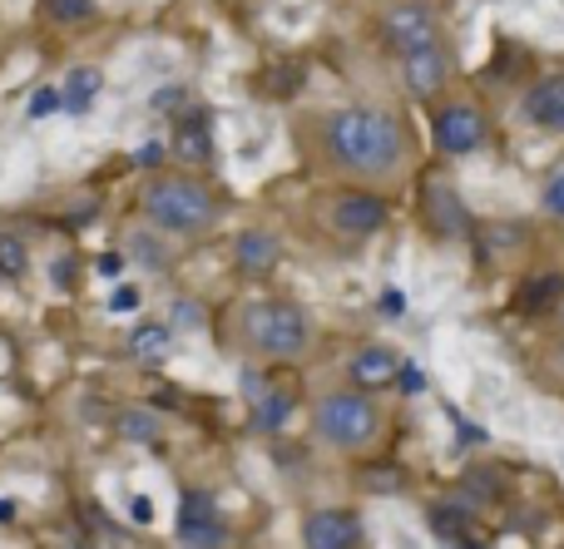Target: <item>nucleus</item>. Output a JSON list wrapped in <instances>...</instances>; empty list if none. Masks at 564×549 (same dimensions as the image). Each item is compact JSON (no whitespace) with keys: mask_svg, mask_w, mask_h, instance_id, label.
<instances>
[{"mask_svg":"<svg viewBox=\"0 0 564 549\" xmlns=\"http://www.w3.org/2000/svg\"><path fill=\"white\" fill-rule=\"evenodd\" d=\"M322 134H327V154L337 158V168H347V174H367V178L391 174V168L401 164V154H406V134H401L397 114H387V109H377V105L337 109V114H327Z\"/></svg>","mask_w":564,"mask_h":549,"instance_id":"1","label":"nucleus"},{"mask_svg":"<svg viewBox=\"0 0 564 549\" xmlns=\"http://www.w3.org/2000/svg\"><path fill=\"white\" fill-rule=\"evenodd\" d=\"M144 218L154 228H164V233H204L218 218V198L198 178L169 174L144 188Z\"/></svg>","mask_w":564,"mask_h":549,"instance_id":"2","label":"nucleus"},{"mask_svg":"<svg viewBox=\"0 0 564 549\" xmlns=\"http://www.w3.org/2000/svg\"><path fill=\"white\" fill-rule=\"evenodd\" d=\"M248 342L258 347L263 356H302L307 347V312L297 303H253L243 317Z\"/></svg>","mask_w":564,"mask_h":549,"instance_id":"3","label":"nucleus"},{"mask_svg":"<svg viewBox=\"0 0 564 549\" xmlns=\"http://www.w3.org/2000/svg\"><path fill=\"white\" fill-rule=\"evenodd\" d=\"M312 426H317L322 441L341 446V451H357V446H367L377 436V406L361 392H332L317 402Z\"/></svg>","mask_w":564,"mask_h":549,"instance_id":"4","label":"nucleus"},{"mask_svg":"<svg viewBox=\"0 0 564 549\" xmlns=\"http://www.w3.org/2000/svg\"><path fill=\"white\" fill-rule=\"evenodd\" d=\"M381 45L391 50V55H416V50L436 45L441 40V20L431 6H421V0H397V6L381 10Z\"/></svg>","mask_w":564,"mask_h":549,"instance_id":"5","label":"nucleus"},{"mask_svg":"<svg viewBox=\"0 0 564 549\" xmlns=\"http://www.w3.org/2000/svg\"><path fill=\"white\" fill-rule=\"evenodd\" d=\"M178 540L188 549H224L228 545V525L218 515L214 495L208 491H188L178 505Z\"/></svg>","mask_w":564,"mask_h":549,"instance_id":"6","label":"nucleus"},{"mask_svg":"<svg viewBox=\"0 0 564 549\" xmlns=\"http://www.w3.org/2000/svg\"><path fill=\"white\" fill-rule=\"evenodd\" d=\"M327 218H332V228H337V233H347V238H371L377 228H387V198L367 194V188H347V194L332 198Z\"/></svg>","mask_w":564,"mask_h":549,"instance_id":"7","label":"nucleus"},{"mask_svg":"<svg viewBox=\"0 0 564 549\" xmlns=\"http://www.w3.org/2000/svg\"><path fill=\"white\" fill-rule=\"evenodd\" d=\"M431 139H436L441 154H470V149H480V139H486V114H480L476 105H466V99H456V105H446L436 114Z\"/></svg>","mask_w":564,"mask_h":549,"instance_id":"8","label":"nucleus"},{"mask_svg":"<svg viewBox=\"0 0 564 549\" xmlns=\"http://www.w3.org/2000/svg\"><path fill=\"white\" fill-rule=\"evenodd\" d=\"M401 85H406V95L411 99H436L441 89L451 85V55H446V45H426V50H416V55H406L401 59Z\"/></svg>","mask_w":564,"mask_h":549,"instance_id":"9","label":"nucleus"},{"mask_svg":"<svg viewBox=\"0 0 564 549\" xmlns=\"http://www.w3.org/2000/svg\"><path fill=\"white\" fill-rule=\"evenodd\" d=\"M302 545L307 549H357L361 545V520L351 510H317L302 525Z\"/></svg>","mask_w":564,"mask_h":549,"instance_id":"10","label":"nucleus"},{"mask_svg":"<svg viewBox=\"0 0 564 549\" xmlns=\"http://www.w3.org/2000/svg\"><path fill=\"white\" fill-rule=\"evenodd\" d=\"M525 119L545 134H564V75H545L540 85H530Z\"/></svg>","mask_w":564,"mask_h":549,"instance_id":"11","label":"nucleus"},{"mask_svg":"<svg viewBox=\"0 0 564 549\" xmlns=\"http://www.w3.org/2000/svg\"><path fill=\"white\" fill-rule=\"evenodd\" d=\"M174 154L184 158V164H214V129H208L204 114L178 119V129H174Z\"/></svg>","mask_w":564,"mask_h":549,"instance_id":"12","label":"nucleus"},{"mask_svg":"<svg viewBox=\"0 0 564 549\" xmlns=\"http://www.w3.org/2000/svg\"><path fill=\"white\" fill-rule=\"evenodd\" d=\"M234 257H238V267H243V273H273L282 248H278L273 233H258V228H253V233H243L234 243Z\"/></svg>","mask_w":564,"mask_h":549,"instance_id":"13","label":"nucleus"},{"mask_svg":"<svg viewBox=\"0 0 564 549\" xmlns=\"http://www.w3.org/2000/svg\"><path fill=\"white\" fill-rule=\"evenodd\" d=\"M397 352L391 347H361L357 356H351V382L357 386H387L391 376H397Z\"/></svg>","mask_w":564,"mask_h":549,"instance_id":"14","label":"nucleus"},{"mask_svg":"<svg viewBox=\"0 0 564 549\" xmlns=\"http://www.w3.org/2000/svg\"><path fill=\"white\" fill-rule=\"evenodd\" d=\"M99 85H105V75H99L95 65L69 69V75H65V89H59V105H65L69 114H85V109L99 99Z\"/></svg>","mask_w":564,"mask_h":549,"instance_id":"15","label":"nucleus"},{"mask_svg":"<svg viewBox=\"0 0 564 549\" xmlns=\"http://www.w3.org/2000/svg\"><path fill=\"white\" fill-rule=\"evenodd\" d=\"M169 347H174V327L169 322H139L134 332H129V352H134L139 362H159V356H169Z\"/></svg>","mask_w":564,"mask_h":549,"instance_id":"16","label":"nucleus"},{"mask_svg":"<svg viewBox=\"0 0 564 549\" xmlns=\"http://www.w3.org/2000/svg\"><path fill=\"white\" fill-rule=\"evenodd\" d=\"M426 213H431V223L441 228V233H466V208H460V198L451 194V188H431L426 194Z\"/></svg>","mask_w":564,"mask_h":549,"instance_id":"17","label":"nucleus"},{"mask_svg":"<svg viewBox=\"0 0 564 549\" xmlns=\"http://www.w3.org/2000/svg\"><path fill=\"white\" fill-rule=\"evenodd\" d=\"M115 431H119V441H129V446H149V441H159L164 426H159L154 411H119Z\"/></svg>","mask_w":564,"mask_h":549,"instance_id":"18","label":"nucleus"},{"mask_svg":"<svg viewBox=\"0 0 564 549\" xmlns=\"http://www.w3.org/2000/svg\"><path fill=\"white\" fill-rule=\"evenodd\" d=\"M560 293H564V277L560 273H545V277H535L530 287H520V312H545L550 303H560Z\"/></svg>","mask_w":564,"mask_h":549,"instance_id":"19","label":"nucleus"},{"mask_svg":"<svg viewBox=\"0 0 564 549\" xmlns=\"http://www.w3.org/2000/svg\"><path fill=\"white\" fill-rule=\"evenodd\" d=\"M288 411H292V396L288 392H263L253 402V426H258V431H278V426L288 421Z\"/></svg>","mask_w":564,"mask_h":549,"instance_id":"20","label":"nucleus"},{"mask_svg":"<svg viewBox=\"0 0 564 549\" xmlns=\"http://www.w3.org/2000/svg\"><path fill=\"white\" fill-rule=\"evenodd\" d=\"M40 10H45L55 25H89L95 20V0H40Z\"/></svg>","mask_w":564,"mask_h":549,"instance_id":"21","label":"nucleus"},{"mask_svg":"<svg viewBox=\"0 0 564 549\" xmlns=\"http://www.w3.org/2000/svg\"><path fill=\"white\" fill-rule=\"evenodd\" d=\"M263 85H268V95H278V99L297 95V89H302V65H278V69H268Z\"/></svg>","mask_w":564,"mask_h":549,"instance_id":"22","label":"nucleus"},{"mask_svg":"<svg viewBox=\"0 0 564 549\" xmlns=\"http://www.w3.org/2000/svg\"><path fill=\"white\" fill-rule=\"evenodd\" d=\"M129 243H134V248H129V253H134L139 263H149V267H164V263H169V253H164V248H159V238L134 233V238H129Z\"/></svg>","mask_w":564,"mask_h":549,"instance_id":"23","label":"nucleus"},{"mask_svg":"<svg viewBox=\"0 0 564 549\" xmlns=\"http://www.w3.org/2000/svg\"><path fill=\"white\" fill-rule=\"evenodd\" d=\"M0 273H25V248H20V238H0Z\"/></svg>","mask_w":564,"mask_h":549,"instance_id":"24","label":"nucleus"},{"mask_svg":"<svg viewBox=\"0 0 564 549\" xmlns=\"http://www.w3.org/2000/svg\"><path fill=\"white\" fill-rule=\"evenodd\" d=\"M169 322L174 327H204V307L188 303V297H178V303L169 307Z\"/></svg>","mask_w":564,"mask_h":549,"instance_id":"25","label":"nucleus"},{"mask_svg":"<svg viewBox=\"0 0 564 549\" xmlns=\"http://www.w3.org/2000/svg\"><path fill=\"white\" fill-rule=\"evenodd\" d=\"M540 204H545L550 218H564V168L545 184V198H540Z\"/></svg>","mask_w":564,"mask_h":549,"instance_id":"26","label":"nucleus"},{"mask_svg":"<svg viewBox=\"0 0 564 549\" xmlns=\"http://www.w3.org/2000/svg\"><path fill=\"white\" fill-rule=\"evenodd\" d=\"M59 109V89H40L35 99H30V119H45V114H55Z\"/></svg>","mask_w":564,"mask_h":549,"instance_id":"27","label":"nucleus"},{"mask_svg":"<svg viewBox=\"0 0 564 549\" xmlns=\"http://www.w3.org/2000/svg\"><path fill=\"white\" fill-rule=\"evenodd\" d=\"M367 485H371V491H387V495H391V491H401L397 471H377V475H371V471H367Z\"/></svg>","mask_w":564,"mask_h":549,"instance_id":"28","label":"nucleus"},{"mask_svg":"<svg viewBox=\"0 0 564 549\" xmlns=\"http://www.w3.org/2000/svg\"><path fill=\"white\" fill-rule=\"evenodd\" d=\"M109 307H115V312H134V307H139V293H134V287H119V293L109 297Z\"/></svg>","mask_w":564,"mask_h":549,"instance_id":"29","label":"nucleus"},{"mask_svg":"<svg viewBox=\"0 0 564 549\" xmlns=\"http://www.w3.org/2000/svg\"><path fill=\"white\" fill-rule=\"evenodd\" d=\"M129 515H134V525H154V505H149L144 495H134V501H129Z\"/></svg>","mask_w":564,"mask_h":549,"instance_id":"30","label":"nucleus"},{"mask_svg":"<svg viewBox=\"0 0 564 549\" xmlns=\"http://www.w3.org/2000/svg\"><path fill=\"white\" fill-rule=\"evenodd\" d=\"M159 158H164V144H144V149L134 154V164H139V168H159Z\"/></svg>","mask_w":564,"mask_h":549,"instance_id":"31","label":"nucleus"},{"mask_svg":"<svg viewBox=\"0 0 564 549\" xmlns=\"http://www.w3.org/2000/svg\"><path fill=\"white\" fill-rule=\"evenodd\" d=\"M397 382L406 386V392H421V386H426V376H421L416 366H397Z\"/></svg>","mask_w":564,"mask_h":549,"instance_id":"32","label":"nucleus"},{"mask_svg":"<svg viewBox=\"0 0 564 549\" xmlns=\"http://www.w3.org/2000/svg\"><path fill=\"white\" fill-rule=\"evenodd\" d=\"M50 273H55V287H69V277H75V263H69V257H55V267H50Z\"/></svg>","mask_w":564,"mask_h":549,"instance_id":"33","label":"nucleus"},{"mask_svg":"<svg viewBox=\"0 0 564 549\" xmlns=\"http://www.w3.org/2000/svg\"><path fill=\"white\" fill-rule=\"evenodd\" d=\"M119 267H124V257H119V253H105V257H99V273H105V277H119Z\"/></svg>","mask_w":564,"mask_h":549,"instance_id":"34","label":"nucleus"},{"mask_svg":"<svg viewBox=\"0 0 564 549\" xmlns=\"http://www.w3.org/2000/svg\"><path fill=\"white\" fill-rule=\"evenodd\" d=\"M178 99H184V89H164V95H154V109H174Z\"/></svg>","mask_w":564,"mask_h":549,"instance_id":"35","label":"nucleus"},{"mask_svg":"<svg viewBox=\"0 0 564 549\" xmlns=\"http://www.w3.org/2000/svg\"><path fill=\"white\" fill-rule=\"evenodd\" d=\"M560 366H564V347H560Z\"/></svg>","mask_w":564,"mask_h":549,"instance_id":"36","label":"nucleus"}]
</instances>
